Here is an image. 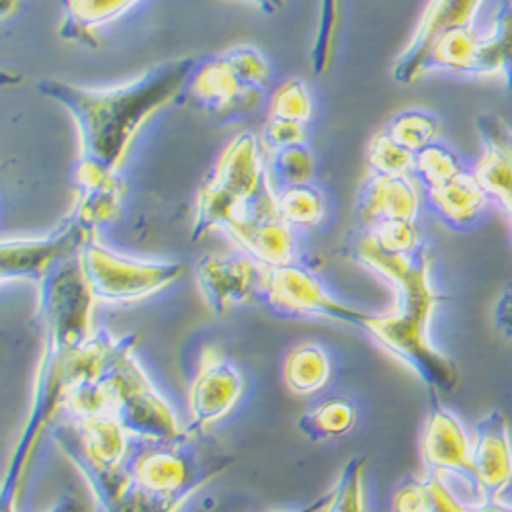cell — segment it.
Listing matches in <instances>:
<instances>
[{
  "mask_svg": "<svg viewBox=\"0 0 512 512\" xmlns=\"http://www.w3.org/2000/svg\"><path fill=\"white\" fill-rule=\"evenodd\" d=\"M195 68V58L185 56L154 64L117 87L87 89L50 78L37 89L72 117L80 140L78 160L119 170L146 121L185 95Z\"/></svg>",
  "mask_w": 512,
  "mask_h": 512,
  "instance_id": "cell-1",
  "label": "cell"
},
{
  "mask_svg": "<svg viewBox=\"0 0 512 512\" xmlns=\"http://www.w3.org/2000/svg\"><path fill=\"white\" fill-rule=\"evenodd\" d=\"M379 277L394 287L396 310L383 316L369 314L363 330L381 349L408 365L431 390H455L459 369L429 338L431 318L443 297L433 287L424 246L412 254L390 256L381 265Z\"/></svg>",
  "mask_w": 512,
  "mask_h": 512,
  "instance_id": "cell-2",
  "label": "cell"
},
{
  "mask_svg": "<svg viewBox=\"0 0 512 512\" xmlns=\"http://www.w3.org/2000/svg\"><path fill=\"white\" fill-rule=\"evenodd\" d=\"M39 285L37 318L44 326V351L76 349L93 338L97 297L80 265V252L58 261Z\"/></svg>",
  "mask_w": 512,
  "mask_h": 512,
  "instance_id": "cell-3",
  "label": "cell"
},
{
  "mask_svg": "<svg viewBox=\"0 0 512 512\" xmlns=\"http://www.w3.org/2000/svg\"><path fill=\"white\" fill-rule=\"evenodd\" d=\"M80 265L97 302L107 304L146 300L185 275L183 263L132 259L103 246L97 236L82 246Z\"/></svg>",
  "mask_w": 512,
  "mask_h": 512,
  "instance_id": "cell-4",
  "label": "cell"
},
{
  "mask_svg": "<svg viewBox=\"0 0 512 512\" xmlns=\"http://www.w3.org/2000/svg\"><path fill=\"white\" fill-rule=\"evenodd\" d=\"M134 343L136 336H127L125 345L111 363V373L117 388L115 418L130 435L160 445L183 441L187 433L181 431V424L173 408L158 394L146 371L134 359Z\"/></svg>",
  "mask_w": 512,
  "mask_h": 512,
  "instance_id": "cell-5",
  "label": "cell"
},
{
  "mask_svg": "<svg viewBox=\"0 0 512 512\" xmlns=\"http://www.w3.org/2000/svg\"><path fill=\"white\" fill-rule=\"evenodd\" d=\"M267 302L281 314L318 316L363 328L369 314L336 302L320 279L306 267L291 263L277 269H265L261 291Z\"/></svg>",
  "mask_w": 512,
  "mask_h": 512,
  "instance_id": "cell-6",
  "label": "cell"
},
{
  "mask_svg": "<svg viewBox=\"0 0 512 512\" xmlns=\"http://www.w3.org/2000/svg\"><path fill=\"white\" fill-rule=\"evenodd\" d=\"M422 457L431 467L433 476L443 482L457 480L469 496H474L476 506L484 504V494L472 467V441L459 418L437 400L435 390H431V410L422 437Z\"/></svg>",
  "mask_w": 512,
  "mask_h": 512,
  "instance_id": "cell-7",
  "label": "cell"
},
{
  "mask_svg": "<svg viewBox=\"0 0 512 512\" xmlns=\"http://www.w3.org/2000/svg\"><path fill=\"white\" fill-rule=\"evenodd\" d=\"M93 234L68 216L52 234L41 238H5L0 246V277L39 283L58 261L82 250Z\"/></svg>",
  "mask_w": 512,
  "mask_h": 512,
  "instance_id": "cell-8",
  "label": "cell"
},
{
  "mask_svg": "<svg viewBox=\"0 0 512 512\" xmlns=\"http://www.w3.org/2000/svg\"><path fill=\"white\" fill-rule=\"evenodd\" d=\"M484 0H429L420 13L410 39L394 60L392 78L400 84H412L426 74L435 41L453 29L474 27Z\"/></svg>",
  "mask_w": 512,
  "mask_h": 512,
  "instance_id": "cell-9",
  "label": "cell"
},
{
  "mask_svg": "<svg viewBox=\"0 0 512 512\" xmlns=\"http://www.w3.org/2000/svg\"><path fill=\"white\" fill-rule=\"evenodd\" d=\"M267 89L246 84L224 54L199 64L185 95L218 121H238L259 111Z\"/></svg>",
  "mask_w": 512,
  "mask_h": 512,
  "instance_id": "cell-10",
  "label": "cell"
},
{
  "mask_svg": "<svg viewBox=\"0 0 512 512\" xmlns=\"http://www.w3.org/2000/svg\"><path fill=\"white\" fill-rule=\"evenodd\" d=\"M185 439L164 443L162 447H148L134 457L130 472L142 492L168 500H187L207 478V474L199 472V465L187 449L189 445H185Z\"/></svg>",
  "mask_w": 512,
  "mask_h": 512,
  "instance_id": "cell-11",
  "label": "cell"
},
{
  "mask_svg": "<svg viewBox=\"0 0 512 512\" xmlns=\"http://www.w3.org/2000/svg\"><path fill=\"white\" fill-rule=\"evenodd\" d=\"M244 379L218 347H205L189 394V433L205 431L222 420L240 400Z\"/></svg>",
  "mask_w": 512,
  "mask_h": 512,
  "instance_id": "cell-12",
  "label": "cell"
},
{
  "mask_svg": "<svg viewBox=\"0 0 512 512\" xmlns=\"http://www.w3.org/2000/svg\"><path fill=\"white\" fill-rule=\"evenodd\" d=\"M195 283L207 308L226 314L230 308L248 302L256 291H263L265 269L246 254H207L195 267Z\"/></svg>",
  "mask_w": 512,
  "mask_h": 512,
  "instance_id": "cell-13",
  "label": "cell"
},
{
  "mask_svg": "<svg viewBox=\"0 0 512 512\" xmlns=\"http://www.w3.org/2000/svg\"><path fill=\"white\" fill-rule=\"evenodd\" d=\"M263 152L259 136L240 132L228 142L207 179L240 201L261 199L275 191Z\"/></svg>",
  "mask_w": 512,
  "mask_h": 512,
  "instance_id": "cell-14",
  "label": "cell"
},
{
  "mask_svg": "<svg viewBox=\"0 0 512 512\" xmlns=\"http://www.w3.org/2000/svg\"><path fill=\"white\" fill-rule=\"evenodd\" d=\"M474 476L484 502H498L512 484V437L508 418L500 410L488 412L476 426L472 441Z\"/></svg>",
  "mask_w": 512,
  "mask_h": 512,
  "instance_id": "cell-15",
  "label": "cell"
},
{
  "mask_svg": "<svg viewBox=\"0 0 512 512\" xmlns=\"http://www.w3.org/2000/svg\"><path fill=\"white\" fill-rule=\"evenodd\" d=\"M476 127L482 154L472 170L492 203L512 222V127L496 113H482Z\"/></svg>",
  "mask_w": 512,
  "mask_h": 512,
  "instance_id": "cell-16",
  "label": "cell"
},
{
  "mask_svg": "<svg viewBox=\"0 0 512 512\" xmlns=\"http://www.w3.org/2000/svg\"><path fill=\"white\" fill-rule=\"evenodd\" d=\"M74 183L78 187V201L70 216L89 234L97 236V228L113 222L119 213L125 193L119 170L78 160L74 166Z\"/></svg>",
  "mask_w": 512,
  "mask_h": 512,
  "instance_id": "cell-17",
  "label": "cell"
},
{
  "mask_svg": "<svg viewBox=\"0 0 512 512\" xmlns=\"http://www.w3.org/2000/svg\"><path fill=\"white\" fill-rule=\"evenodd\" d=\"M431 70L500 78V62L492 41L486 33H478L476 27L453 29L439 37L426 58V72Z\"/></svg>",
  "mask_w": 512,
  "mask_h": 512,
  "instance_id": "cell-18",
  "label": "cell"
},
{
  "mask_svg": "<svg viewBox=\"0 0 512 512\" xmlns=\"http://www.w3.org/2000/svg\"><path fill=\"white\" fill-rule=\"evenodd\" d=\"M424 197L439 222L457 232L476 228L492 207V199L474 170H465L441 187L424 189Z\"/></svg>",
  "mask_w": 512,
  "mask_h": 512,
  "instance_id": "cell-19",
  "label": "cell"
},
{
  "mask_svg": "<svg viewBox=\"0 0 512 512\" xmlns=\"http://www.w3.org/2000/svg\"><path fill=\"white\" fill-rule=\"evenodd\" d=\"M420 211V193L412 177L371 175L357 195V220L369 230L386 220H414Z\"/></svg>",
  "mask_w": 512,
  "mask_h": 512,
  "instance_id": "cell-20",
  "label": "cell"
},
{
  "mask_svg": "<svg viewBox=\"0 0 512 512\" xmlns=\"http://www.w3.org/2000/svg\"><path fill=\"white\" fill-rule=\"evenodd\" d=\"M279 216L246 222L224 234L263 269H277L295 263V238Z\"/></svg>",
  "mask_w": 512,
  "mask_h": 512,
  "instance_id": "cell-21",
  "label": "cell"
},
{
  "mask_svg": "<svg viewBox=\"0 0 512 512\" xmlns=\"http://www.w3.org/2000/svg\"><path fill=\"white\" fill-rule=\"evenodd\" d=\"M140 3L142 0H66L58 35L70 44L97 48V33Z\"/></svg>",
  "mask_w": 512,
  "mask_h": 512,
  "instance_id": "cell-22",
  "label": "cell"
},
{
  "mask_svg": "<svg viewBox=\"0 0 512 512\" xmlns=\"http://www.w3.org/2000/svg\"><path fill=\"white\" fill-rule=\"evenodd\" d=\"M82 447L97 463L121 467L130 455V433L115 416H95L76 422Z\"/></svg>",
  "mask_w": 512,
  "mask_h": 512,
  "instance_id": "cell-23",
  "label": "cell"
},
{
  "mask_svg": "<svg viewBox=\"0 0 512 512\" xmlns=\"http://www.w3.org/2000/svg\"><path fill=\"white\" fill-rule=\"evenodd\" d=\"M357 418L359 410L351 398L332 396L297 420V429L310 441H328L351 433Z\"/></svg>",
  "mask_w": 512,
  "mask_h": 512,
  "instance_id": "cell-24",
  "label": "cell"
},
{
  "mask_svg": "<svg viewBox=\"0 0 512 512\" xmlns=\"http://www.w3.org/2000/svg\"><path fill=\"white\" fill-rule=\"evenodd\" d=\"M330 377V359L320 345L306 343L295 347L283 365L285 386L297 396H310L326 386Z\"/></svg>",
  "mask_w": 512,
  "mask_h": 512,
  "instance_id": "cell-25",
  "label": "cell"
},
{
  "mask_svg": "<svg viewBox=\"0 0 512 512\" xmlns=\"http://www.w3.org/2000/svg\"><path fill=\"white\" fill-rule=\"evenodd\" d=\"M383 130H386L400 146H404L412 154H418L420 150L441 142L443 123L431 111L406 109L394 115Z\"/></svg>",
  "mask_w": 512,
  "mask_h": 512,
  "instance_id": "cell-26",
  "label": "cell"
},
{
  "mask_svg": "<svg viewBox=\"0 0 512 512\" xmlns=\"http://www.w3.org/2000/svg\"><path fill=\"white\" fill-rule=\"evenodd\" d=\"M277 213L289 228H314L326 216V201L314 185H295L277 191Z\"/></svg>",
  "mask_w": 512,
  "mask_h": 512,
  "instance_id": "cell-27",
  "label": "cell"
},
{
  "mask_svg": "<svg viewBox=\"0 0 512 512\" xmlns=\"http://www.w3.org/2000/svg\"><path fill=\"white\" fill-rule=\"evenodd\" d=\"M269 179L275 191L308 185L316 173V160L308 144H295L269 154Z\"/></svg>",
  "mask_w": 512,
  "mask_h": 512,
  "instance_id": "cell-28",
  "label": "cell"
},
{
  "mask_svg": "<svg viewBox=\"0 0 512 512\" xmlns=\"http://www.w3.org/2000/svg\"><path fill=\"white\" fill-rule=\"evenodd\" d=\"M465 170L467 168L463 166L459 154L447 144L437 142L414 154L412 177H416L424 189H435L453 181Z\"/></svg>",
  "mask_w": 512,
  "mask_h": 512,
  "instance_id": "cell-29",
  "label": "cell"
},
{
  "mask_svg": "<svg viewBox=\"0 0 512 512\" xmlns=\"http://www.w3.org/2000/svg\"><path fill=\"white\" fill-rule=\"evenodd\" d=\"M367 164L371 175L412 177L414 154L400 146L386 130H379L367 146Z\"/></svg>",
  "mask_w": 512,
  "mask_h": 512,
  "instance_id": "cell-30",
  "label": "cell"
},
{
  "mask_svg": "<svg viewBox=\"0 0 512 512\" xmlns=\"http://www.w3.org/2000/svg\"><path fill=\"white\" fill-rule=\"evenodd\" d=\"M312 111V93L302 78H285L269 97V115L275 119L308 123Z\"/></svg>",
  "mask_w": 512,
  "mask_h": 512,
  "instance_id": "cell-31",
  "label": "cell"
},
{
  "mask_svg": "<svg viewBox=\"0 0 512 512\" xmlns=\"http://www.w3.org/2000/svg\"><path fill=\"white\" fill-rule=\"evenodd\" d=\"M340 27V0H320L318 23L310 48V62L314 74H324L334 58L336 37Z\"/></svg>",
  "mask_w": 512,
  "mask_h": 512,
  "instance_id": "cell-32",
  "label": "cell"
},
{
  "mask_svg": "<svg viewBox=\"0 0 512 512\" xmlns=\"http://www.w3.org/2000/svg\"><path fill=\"white\" fill-rule=\"evenodd\" d=\"M365 457H355L340 474L324 512H365Z\"/></svg>",
  "mask_w": 512,
  "mask_h": 512,
  "instance_id": "cell-33",
  "label": "cell"
},
{
  "mask_svg": "<svg viewBox=\"0 0 512 512\" xmlns=\"http://www.w3.org/2000/svg\"><path fill=\"white\" fill-rule=\"evenodd\" d=\"M500 62V80L512 91V3L502 0L486 33Z\"/></svg>",
  "mask_w": 512,
  "mask_h": 512,
  "instance_id": "cell-34",
  "label": "cell"
},
{
  "mask_svg": "<svg viewBox=\"0 0 512 512\" xmlns=\"http://www.w3.org/2000/svg\"><path fill=\"white\" fill-rule=\"evenodd\" d=\"M365 230V228H363ZM373 240L388 252L412 254L422 248L420 230L414 220H386L369 228Z\"/></svg>",
  "mask_w": 512,
  "mask_h": 512,
  "instance_id": "cell-35",
  "label": "cell"
},
{
  "mask_svg": "<svg viewBox=\"0 0 512 512\" xmlns=\"http://www.w3.org/2000/svg\"><path fill=\"white\" fill-rule=\"evenodd\" d=\"M224 56L246 84L267 89V84L271 80V66L267 58L254 46H236L224 52Z\"/></svg>",
  "mask_w": 512,
  "mask_h": 512,
  "instance_id": "cell-36",
  "label": "cell"
},
{
  "mask_svg": "<svg viewBox=\"0 0 512 512\" xmlns=\"http://www.w3.org/2000/svg\"><path fill=\"white\" fill-rule=\"evenodd\" d=\"M259 138H261L263 150L269 154L295 144H306V123L269 117Z\"/></svg>",
  "mask_w": 512,
  "mask_h": 512,
  "instance_id": "cell-37",
  "label": "cell"
},
{
  "mask_svg": "<svg viewBox=\"0 0 512 512\" xmlns=\"http://www.w3.org/2000/svg\"><path fill=\"white\" fill-rule=\"evenodd\" d=\"M394 512H426L429 510V482L424 480H406L398 486L392 500Z\"/></svg>",
  "mask_w": 512,
  "mask_h": 512,
  "instance_id": "cell-38",
  "label": "cell"
},
{
  "mask_svg": "<svg viewBox=\"0 0 512 512\" xmlns=\"http://www.w3.org/2000/svg\"><path fill=\"white\" fill-rule=\"evenodd\" d=\"M183 502H185V498L168 500V498L150 496L136 486L130 496H127L117 508H113L109 512H177Z\"/></svg>",
  "mask_w": 512,
  "mask_h": 512,
  "instance_id": "cell-39",
  "label": "cell"
},
{
  "mask_svg": "<svg viewBox=\"0 0 512 512\" xmlns=\"http://www.w3.org/2000/svg\"><path fill=\"white\" fill-rule=\"evenodd\" d=\"M494 326L506 338H512V283L502 289L494 306Z\"/></svg>",
  "mask_w": 512,
  "mask_h": 512,
  "instance_id": "cell-40",
  "label": "cell"
},
{
  "mask_svg": "<svg viewBox=\"0 0 512 512\" xmlns=\"http://www.w3.org/2000/svg\"><path fill=\"white\" fill-rule=\"evenodd\" d=\"M463 512H512V506H506L498 500V502H484L478 506H465Z\"/></svg>",
  "mask_w": 512,
  "mask_h": 512,
  "instance_id": "cell-41",
  "label": "cell"
},
{
  "mask_svg": "<svg viewBox=\"0 0 512 512\" xmlns=\"http://www.w3.org/2000/svg\"><path fill=\"white\" fill-rule=\"evenodd\" d=\"M252 3L259 7L265 15H275L285 7V0H252Z\"/></svg>",
  "mask_w": 512,
  "mask_h": 512,
  "instance_id": "cell-42",
  "label": "cell"
},
{
  "mask_svg": "<svg viewBox=\"0 0 512 512\" xmlns=\"http://www.w3.org/2000/svg\"><path fill=\"white\" fill-rule=\"evenodd\" d=\"M0 7H3V19L7 21L19 11V0H0Z\"/></svg>",
  "mask_w": 512,
  "mask_h": 512,
  "instance_id": "cell-43",
  "label": "cell"
},
{
  "mask_svg": "<svg viewBox=\"0 0 512 512\" xmlns=\"http://www.w3.org/2000/svg\"><path fill=\"white\" fill-rule=\"evenodd\" d=\"M328 498H330V494H328V496H322L320 500H316L314 504H310V506H306V508H300V510H285V512H322V510L326 508V504H328Z\"/></svg>",
  "mask_w": 512,
  "mask_h": 512,
  "instance_id": "cell-44",
  "label": "cell"
},
{
  "mask_svg": "<svg viewBox=\"0 0 512 512\" xmlns=\"http://www.w3.org/2000/svg\"><path fill=\"white\" fill-rule=\"evenodd\" d=\"M52 512H82V510L76 506V502L66 500V502H62L58 508H54Z\"/></svg>",
  "mask_w": 512,
  "mask_h": 512,
  "instance_id": "cell-45",
  "label": "cell"
},
{
  "mask_svg": "<svg viewBox=\"0 0 512 512\" xmlns=\"http://www.w3.org/2000/svg\"><path fill=\"white\" fill-rule=\"evenodd\" d=\"M64 3H66V0H60V5H62V7H64Z\"/></svg>",
  "mask_w": 512,
  "mask_h": 512,
  "instance_id": "cell-46",
  "label": "cell"
}]
</instances>
